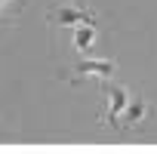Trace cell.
Segmentation results:
<instances>
[{"instance_id":"6","label":"cell","mask_w":157,"mask_h":154,"mask_svg":"<svg viewBox=\"0 0 157 154\" xmlns=\"http://www.w3.org/2000/svg\"><path fill=\"white\" fill-rule=\"evenodd\" d=\"M3 3H6V0H0V6H3Z\"/></svg>"},{"instance_id":"3","label":"cell","mask_w":157,"mask_h":154,"mask_svg":"<svg viewBox=\"0 0 157 154\" xmlns=\"http://www.w3.org/2000/svg\"><path fill=\"white\" fill-rule=\"evenodd\" d=\"M71 37H74V49H77V52H90V49L96 46V22L74 25V28H71Z\"/></svg>"},{"instance_id":"5","label":"cell","mask_w":157,"mask_h":154,"mask_svg":"<svg viewBox=\"0 0 157 154\" xmlns=\"http://www.w3.org/2000/svg\"><path fill=\"white\" fill-rule=\"evenodd\" d=\"M123 117H126V123H129V126H132V123H139V120L145 117V102H142V99H136V102L129 99V105L123 108Z\"/></svg>"},{"instance_id":"2","label":"cell","mask_w":157,"mask_h":154,"mask_svg":"<svg viewBox=\"0 0 157 154\" xmlns=\"http://www.w3.org/2000/svg\"><path fill=\"white\" fill-rule=\"evenodd\" d=\"M126 105H129V90L126 87H108V120L111 123H120Z\"/></svg>"},{"instance_id":"4","label":"cell","mask_w":157,"mask_h":154,"mask_svg":"<svg viewBox=\"0 0 157 154\" xmlns=\"http://www.w3.org/2000/svg\"><path fill=\"white\" fill-rule=\"evenodd\" d=\"M56 22L62 28H74V25H83V22H96V16L86 13V10H77V6H59Z\"/></svg>"},{"instance_id":"1","label":"cell","mask_w":157,"mask_h":154,"mask_svg":"<svg viewBox=\"0 0 157 154\" xmlns=\"http://www.w3.org/2000/svg\"><path fill=\"white\" fill-rule=\"evenodd\" d=\"M77 74L80 77H96V80H108L114 74V62L111 59H83L77 65Z\"/></svg>"}]
</instances>
